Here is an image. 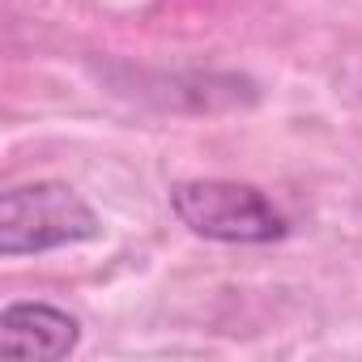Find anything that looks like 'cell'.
I'll use <instances>...</instances> for the list:
<instances>
[{"label": "cell", "instance_id": "6da1fadb", "mask_svg": "<svg viewBox=\"0 0 362 362\" xmlns=\"http://www.w3.org/2000/svg\"><path fill=\"white\" fill-rule=\"evenodd\" d=\"M103 239V218L77 197V188L39 179L0 197V256H43L73 243Z\"/></svg>", "mask_w": 362, "mask_h": 362}, {"label": "cell", "instance_id": "3957f363", "mask_svg": "<svg viewBox=\"0 0 362 362\" xmlns=\"http://www.w3.org/2000/svg\"><path fill=\"white\" fill-rule=\"evenodd\" d=\"M81 324L52 303H9L0 311V358L18 362H60L77 349Z\"/></svg>", "mask_w": 362, "mask_h": 362}, {"label": "cell", "instance_id": "7a4b0ae2", "mask_svg": "<svg viewBox=\"0 0 362 362\" xmlns=\"http://www.w3.org/2000/svg\"><path fill=\"white\" fill-rule=\"evenodd\" d=\"M170 214L192 235L214 243H277L290 235V222L273 201L235 179H188L170 188Z\"/></svg>", "mask_w": 362, "mask_h": 362}]
</instances>
